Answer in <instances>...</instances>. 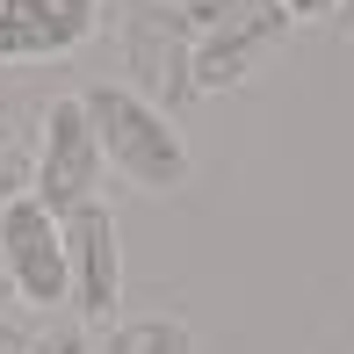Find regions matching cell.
Returning <instances> with one entry per match:
<instances>
[{
    "instance_id": "cell-1",
    "label": "cell",
    "mask_w": 354,
    "mask_h": 354,
    "mask_svg": "<svg viewBox=\"0 0 354 354\" xmlns=\"http://www.w3.org/2000/svg\"><path fill=\"white\" fill-rule=\"evenodd\" d=\"M80 102H87L94 138H102V159H109L131 188L167 196V188L188 181V138L174 131V116H167L159 102H145L138 87H87Z\"/></svg>"
},
{
    "instance_id": "cell-2",
    "label": "cell",
    "mask_w": 354,
    "mask_h": 354,
    "mask_svg": "<svg viewBox=\"0 0 354 354\" xmlns=\"http://www.w3.org/2000/svg\"><path fill=\"white\" fill-rule=\"evenodd\" d=\"M181 15L196 29V94H224L253 80V66L289 37L282 0H181Z\"/></svg>"
},
{
    "instance_id": "cell-3",
    "label": "cell",
    "mask_w": 354,
    "mask_h": 354,
    "mask_svg": "<svg viewBox=\"0 0 354 354\" xmlns=\"http://www.w3.org/2000/svg\"><path fill=\"white\" fill-rule=\"evenodd\" d=\"M102 138L87 123V102L66 94V102L44 109V138H37V159H29V196L44 203L51 217H73L80 203H102Z\"/></svg>"
},
{
    "instance_id": "cell-4",
    "label": "cell",
    "mask_w": 354,
    "mask_h": 354,
    "mask_svg": "<svg viewBox=\"0 0 354 354\" xmlns=\"http://www.w3.org/2000/svg\"><path fill=\"white\" fill-rule=\"evenodd\" d=\"M58 246H66V304L80 318H109L123 304V239L109 203H80L58 217Z\"/></svg>"
},
{
    "instance_id": "cell-5",
    "label": "cell",
    "mask_w": 354,
    "mask_h": 354,
    "mask_svg": "<svg viewBox=\"0 0 354 354\" xmlns=\"http://www.w3.org/2000/svg\"><path fill=\"white\" fill-rule=\"evenodd\" d=\"M0 268H8L15 297L58 311L66 304V246H58V217L37 196H15L0 210Z\"/></svg>"
},
{
    "instance_id": "cell-6",
    "label": "cell",
    "mask_w": 354,
    "mask_h": 354,
    "mask_svg": "<svg viewBox=\"0 0 354 354\" xmlns=\"http://www.w3.org/2000/svg\"><path fill=\"white\" fill-rule=\"evenodd\" d=\"M102 29V0H0V66L66 58Z\"/></svg>"
},
{
    "instance_id": "cell-7",
    "label": "cell",
    "mask_w": 354,
    "mask_h": 354,
    "mask_svg": "<svg viewBox=\"0 0 354 354\" xmlns=\"http://www.w3.org/2000/svg\"><path fill=\"white\" fill-rule=\"evenodd\" d=\"M131 66L145 80V102L152 94H167V102H181V94H196V29H188L181 8H167V0H152V8L131 15Z\"/></svg>"
},
{
    "instance_id": "cell-8",
    "label": "cell",
    "mask_w": 354,
    "mask_h": 354,
    "mask_svg": "<svg viewBox=\"0 0 354 354\" xmlns=\"http://www.w3.org/2000/svg\"><path fill=\"white\" fill-rule=\"evenodd\" d=\"M87 354H196V333H188L181 318H131V326H116L109 340H94Z\"/></svg>"
},
{
    "instance_id": "cell-9",
    "label": "cell",
    "mask_w": 354,
    "mask_h": 354,
    "mask_svg": "<svg viewBox=\"0 0 354 354\" xmlns=\"http://www.w3.org/2000/svg\"><path fill=\"white\" fill-rule=\"evenodd\" d=\"M15 196H29V152L0 138V210H8Z\"/></svg>"
},
{
    "instance_id": "cell-10",
    "label": "cell",
    "mask_w": 354,
    "mask_h": 354,
    "mask_svg": "<svg viewBox=\"0 0 354 354\" xmlns=\"http://www.w3.org/2000/svg\"><path fill=\"white\" fill-rule=\"evenodd\" d=\"M94 340H80V326H58L51 340H29V354H87Z\"/></svg>"
},
{
    "instance_id": "cell-11",
    "label": "cell",
    "mask_w": 354,
    "mask_h": 354,
    "mask_svg": "<svg viewBox=\"0 0 354 354\" xmlns=\"http://www.w3.org/2000/svg\"><path fill=\"white\" fill-rule=\"evenodd\" d=\"M282 8H289V22H318V15H333L340 0H282Z\"/></svg>"
},
{
    "instance_id": "cell-12",
    "label": "cell",
    "mask_w": 354,
    "mask_h": 354,
    "mask_svg": "<svg viewBox=\"0 0 354 354\" xmlns=\"http://www.w3.org/2000/svg\"><path fill=\"white\" fill-rule=\"evenodd\" d=\"M0 354H29V333L15 326V318H0Z\"/></svg>"
},
{
    "instance_id": "cell-13",
    "label": "cell",
    "mask_w": 354,
    "mask_h": 354,
    "mask_svg": "<svg viewBox=\"0 0 354 354\" xmlns=\"http://www.w3.org/2000/svg\"><path fill=\"white\" fill-rule=\"evenodd\" d=\"M0 304H15V282H8V268H0Z\"/></svg>"
}]
</instances>
